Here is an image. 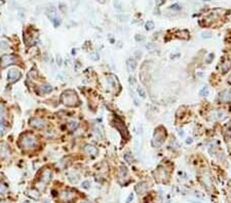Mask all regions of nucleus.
<instances>
[{
    "label": "nucleus",
    "mask_w": 231,
    "mask_h": 203,
    "mask_svg": "<svg viewBox=\"0 0 231 203\" xmlns=\"http://www.w3.org/2000/svg\"><path fill=\"white\" fill-rule=\"evenodd\" d=\"M145 28H146L147 31H151L155 28V25H154V23L152 21H148L146 24H145Z\"/></svg>",
    "instance_id": "22"
},
{
    "label": "nucleus",
    "mask_w": 231,
    "mask_h": 203,
    "mask_svg": "<svg viewBox=\"0 0 231 203\" xmlns=\"http://www.w3.org/2000/svg\"><path fill=\"white\" fill-rule=\"evenodd\" d=\"M148 190V184L147 183H139L136 186V191L139 194H143Z\"/></svg>",
    "instance_id": "16"
},
{
    "label": "nucleus",
    "mask_w": 231,
    "mask_h": 203,
    "mask_svg": "<svg viewBox=\"0 0 231 203\" xmlns=\"http://www.w3.org/2000/svg\"><path fill=\"white\" fill-rule=\"evenodd\" d=\"M201 35H202V37H203V38H211V33H208V32L205 33V32H203L202 34H201Z\"/></svg>",
    "instance_id": "35"
},
{
    "label": "nucleus",
    "mask_w": 231,
    "mask_h": 203,
    "mask_svg": "<svg viewBox=\"0 0 231 203\" xmlns=\"http://www.w3.org/2000/svg\"><path fill=\"white\" fill-rule=\"evenodd\" d=\"M67 177H68V180L70 181L71 183H77L78 180H79V177L76 174H73V173H72V174H71V173H68Z\"/></svg>",
    "instance_id": "21"
},
{
    "label": "nucleus",
    "mask_w": 231,
    "mask_h": 203,
    "mask_svg": "<svg viewBox=\"0 0 231 203\" xmlns=\"http://www.w3.org/2000/svg\"><path fill=\"white\" fill-rule=\"evenodd\" d=\"M219 98L223 103H228L231 100V89H225L221 91L219 94Z\"/></svg>",
    "instance_id": "11"
},
{
    "label": "nucleus",
    "mask_w": 231,
    "mask_h": 203,
    "mask_svg": "<svg viewBox=\"0 0 231 203\" xmlns=\"http://www.w3.org/2000/svg\"><path fill=\"white\" fill-rule=\"evenodd\" d=\"M135 39L137 40V41H143V40H144V37H143L142 35H136Z\"/></svg>",
    "instance_id": "32"
},
{
    "label": "nucleus",
    "mask_w": 231,
    "mask_h": 203,
    "mask_svg": "<svg viewBox=\"0 0 231 203\" xmlns=\"http://www.w3.org/2000/svg\"><path fill=\"white\" fill-rule=\"evenodd\" d=\"M52 179V171L50 168L45 167L41 170L40 173V182H42L44 185H46L47 183H50Z\"/></svg>",
    "instance_id": "7"
},
{
    "label": "nucleus",
    "mask_w": 231,
    "mask_h": 203,
    "mask_svg": "<svg viewBox=\"0 0 231 203\" xmlns=\"http://www.w3.org/2000/svg\"><path fill=\"white\" fill-rule=\"evenodd\" d=\"M192 142H193V140H192V138H188L186 140V144L187 145H190V144H192Z\"/></svg>",
    "instance_id": "37"
},
{
    "label": "nucleus",
    "mask_w": 231,
    "mask_h": 203,
    "mask_svg": "<svg viewBox=\"0 0 231 203\" xmlns=\"http://www.w3.org/2000/svg\"><path fill=\"white\" fill-rule=\"evenodd\" d=\"M163 2H164V0H156V4H157L158 6H160Z\"/></svg>",
    "instance_id": "39"
},
{
    "label": "nucleus",
    "mask_w": 231,
    "mask_h": 203,
    "mask_svg": "<svg viewBox=\"0 0 231 203\" xmlns=\"http://www.w3.org/2000/svg\"><path fill=\"white\" fill-rule=\"evenodd\" d=\"M62 103L67 107H76L79 105V98L74 90H66L62 94Z\"/></svg>",
    "instance_id": "2"
},
{
    "label": "nucleus",
    "mask_w": 231,
    "mask_h": 203,
    "mask_svg": "<svg viewBox=\"0 0 231 203\" xmlns=\"http://www.w3.org/2000/svg\"><path fill=\"white\" fill-rule=\"evenodd\" d=\"M171 8H172V10H179L180 8H181V6H180V5H179V3H175V4H173L172 6H171Z\"/></svg>",
    "instance_id": "30"
},
{
    "label": "nucleus",
    "mask_w": 231,
    "mask_h": 203,
    "mask_svg": "<svg viewBox=\"0 0 231 203\" xmlns=\"http://www.w3.org/2000/svg\"><path fill=\"white\" fill-rule=\"evenodd\" d=\"M26 194L30 198L35 199V200H38V199L40 198V193L38 191H36V190H28Z\"/></svg>",
    "instance_id": "18"
},
{
    "label": "nucleus",
    "mask_w": 231,
    "mask_h": 203,
    "mask_svg": "<svg viewBox=\"0 0 231 203\" xmlns=\"http://www.w3.org/2000/svg\"><path fill=\"white\" fill-rule=\"evenodd\" d=\"M57 60H58V64H59V66H61V65H62V61H61V56H58V58H57Z\"/></svg>",
    "instance_id": "41"
},
{
    "label": "nucleus",
    "mask_w": 231,
    "mask_h": 203,
    "mask_svg": "<svg viewBox=\"0 0 231 203\" xmlns=\"http://www.w3.org/2000/svg\"><path fill=\"white\" fill-rule=\"evenodd\" d=\"M165 139V130L162 127H159L158 129H156L155 132L153 135V145L155 147H159V146L162 144V142Z\"/></svg>",
    "instance_id": "4"
},
{
    "label": "nucleus",
    "mask_w": 231,
    "mask_h": 203,
    "mask_svg": "<svg viewBox=\"0 0 231 203\" xmlns=\"http://www.w3.org/2000/svg\"><path fill=\"white\" fill-rule=\"evenodd\" d=\"M22 76V73L20 72V70L14 68V69H10L7 73V82H10V83H14L16 82L17 80H19Z\"/></svg>",
    "instance_id": "6"
},
{
    "label": "nucleus",
    "mask_w": 231,
    "mask_h": 203,
    "mask_svg": "<svg viewBox=\"0 0 231 203\" xmlns=\"http://www.w3.org/2000/svg\"><path fill=\"white\" fill-rule=\"evenodd\" d=\"M4 112H5L4 107H3L2 105H0V116L2 117V116H3V114H4Z\"/></svg>",
    "instance_id": "34"
},
{
    "label": "nucleus",
    "mask_w": 231,
    "mask_h": 203,
    "mask_svg": "<svg viewBox=\"0 0 231 203\" xmlns=\"http://www.w3.org/2000/svg\"><path fill=\"white\" fill-rule=\"evenodd\" d=\"M209 94V88L207 86H205L200 91H199V96H207Z\"/></svg>",
    "instance_id": "25"
},
{
    "label": "nucleus",
    "mask_w": 231,
    "mask_h": 203,
    "mask_svg": "<svg viewBox=\"0 0 231 203\" xmlns=\"http://www.w3.org/2000/svg\"><path fill=\"white\" fill-rule=\"evenodd\" d=\"M123 158L125 159V161H127V162H132V153H130V152H125L124 155H123Z\"/></svg>",
    "instance_id": "24"
},
{
    "label": "nucleus",
    "mask_w": 231,
    "mask_h": 203,
    "mask_svg": "<svg viewBox=\"0 0 231 203\" xmlns=\"http://www.w3.org/2000/svg\"><path fill=\"white\" fill-rule=\"evenodd\" d=\"M128 81H130V85H135V84H136V80H135V78L132 77V76H130V79H128Z\"/></svg>",
    "instance_id": "33"
},
{
    "label": "nucleus",
    "mask_w": 231,
    "mask_h": 203,
    "mask_svg": "<svg viewBox=\"0 0 231 203\" xmlns=\"http://www.w3.org/2000/svg\"><path fill=\"white\" fill-rule=\"evenodd\" d=\"M126 64H127V67H128V69L132 71H135L136 70V68H137V62L135 61V58H128L126 61Z\"/></svg>",
    "instance_id": "19"
},
{
    "label": "nucleus",
    "mask_w": 231,
    "mask_h": 203,
    "mask_svg": "<svg viewBox=\"0 0 231 203\" xmlns=\"http://www.w3.org/2000/svg\"><path fill=\"white\" fill-rule=\"evenodd\" d=\"M84 153L85 154H87L88 156L90 157H94L96 155L98 154V149L94 146L92 145H85L84 146Z\"/></svg>",
    "instance_id": "13"
},
{
    "label": "nucleus",
    "mask_w": 231,
    "mask_h": 203,
    "mask_svg": "<svg viewBox=\"0 0 231 203\" xmlns=\"http://www.w3.org/2000/svg\"><path fill=\"white\" fill-rule=\"evenodd\" d=\"M214 58V54H211L210 56H209V58H208V63H211L212 62V58Z\"/></svg>",
    "instance_id": "40"
},
{
    "label": "nucleus",
    "mask_w": 231,
    "mask_h": 203,
    "mask_svg": "<svg viewBox=\"0 0 231 203\" xmlns=\"http://www.w3.org/2000/svg\"><path fill=\"white\" fill-rule=\"evenodd\" d=\"M78 127V121L77 120H71V121L68 122V128L70 129L71 131L75 130Z\"/></svg>",
    "instance_id": "20"
},
{
    "label": "nucleus",
    "mask_w": 231,
    "mask_h": 203,
    "mask_svg": "<svg viewBox=\"0 0 231 203\" xmlns=\"http://www.w3.org/2000/svg\"><path fill=\"white\" fill-rule=\"evenodd\" d=\"M19 145L25 151H32L35 150L39 146V142L36 135L33 133H24L19 140Z\"/></svg>",
    "instance_id": "1"
},
{
    "label": "nucleus",
    "mask_w": 231,
    "mask_h": 203,
    "mask_svg": "<svg viewBox=\"0 0 231 203\" xmlns=\"http://www.w3.org/2000/svg\"><path fill=\"white\" fill-rule=\"evenodd\" d=\"M132 198H134V194H130V196H128V198H127V200H126V203H130V201L132 200Z\"/></svg>",
    "instance_id": "36"
},
{
    "label": "nucleus",
    "mask_w": 231,
    "mask_h": 203,
    "mask_svg": "<svg viewBox=\"0 0 231 203\" xmlns=\"http://www.w3.org/2000/svg\"><path fill=\"white\" fill-rule=\"evenodd\" d=\"M153 47H154V46H153V45H151V43H150V44H149V45H146V48H147V49H152V48H153Z\"/></svg>",
    "instance_id": "42"
},
{
    "label": "nucleus",
    "mask_w": 231,
    "mask_h": 203,
    "mask_svg": "<svg viewBox=\"0 0 231 203\" xmlns=\"http://www.w3.org/2000/svg\"><path fill=\"white\" fill-rule=\"evenodd\" d=\"M97 1L99 3H105V1H106V0H97Z\"/></svg>",
    "instance_id": "44"
},
{
    "label": "nucleus",
    "mask_w": 231,
    "mask_h": 203,
    "mask_svg": "<svg viewBox=\"0 0 231 203\" xmlns=\"http://www.w3.org/2000/svg\"><path fill=\"white\" fill-rule=\"evenodd\" d=\"M52 91V86L50 84H41L38 86V94H50Z\"/></svg>",
    "instance_id": "12"
},
{
    "label": "nucleus",
    "mask_w": 231,
    "mask_h": 203,
    "mask_svg": "<svg viewBox=\"0 0 231 203\" xmlns=\"http://www.w3.org/2000/svg\"><path fill=\"white\" fill-rule=\"evenodd\" d=\"M10 155V147H8L5 143L0 144V156L2 157V158H7Z\"/></svg>",
    "instance_id": "14"
},
{
    "label": "nucleus",
    "mask_w": 231,
    "mask_h": 203,
    "mask_svg": "<svg viewBox=\"0 0 231 203\" xmlns=\"http://www.w3.org/2000/svg\"><path fill=\"white\" fill-rule=\"evenodd\" d=\"M0 48L4 49V50L8 48V44H7V42L6 41H1V42H0Z\"/></svg>",
    "instance_id": "29"
},
{
    "label": "nucleus",
    "mask_w": 231,
    "mask_h": 203,
    "mask_svg": "<svg viewBox=\"0 0 231 203\" xmlns=\"http://www.w3.org/2000/svg\"><path fill=\"white\" fill-rule=\"evenodd\" d=\"M107 82H108L112 87H114V88H115V87H118V85H119L117 78H116L115 76H113V75H110V76L107 77Z\"/></svg>",
    "instance_id": "17"
},
{
    "label": "nucleus",
    "mask_w": 231,
    "mask_h": 203,
    "mask_svg": "<svg viewBox=\"0 0 231 203\" xmlns=\"http://www.w3.org/2000/svg\"><path fill=\"white\" fill-rule=\"evenodd\" d=\"M81 186H82V188H84V189H88V188L90 187V184L88 182H84L81 184Z\"/></svg>",
    "instance_id": "31"
},
{
    "label": "nucleus",
    "mask_w": 231,
    "mask_h": 203,
    "mask_svg": "<svg viewBox=\"0 0 231 203\" xmlns=\"http://www.w3.org/2000/svg\"><path fill=\"white\" fill-rule=\"evenodd\" d=\"M30 126L36 129H43L46 126V121L42 118H31L29 121Z\"/></svg>",
    "instance_id": "8"
},
{
    "label": "nucleus",
    "mask_w": 231,
    "mask_h": 203,
    "mask_svg": "<svg viewBox=\"0 0 231 203\" xmlns=\"http://www.w3.org/2000/svg\"><path fill=\"white\" fill-rule=\"evenodd\" d=\"M155 179L158 182H164L168 180V172L164 168H158L157 171H155Z\"/></svg>",
    "instance_id": "10"
},
{
    "label": "nucleus",
    "mask_w": 231,
    "mask_h": 203,
    "mask_svg": "<svg viewBox=\"0 0 231 203\" xmlns=\"http://www.w3.org/2000/svg\"><path fill=\"white\" fill-rule=\"evenodd\" d=\"M203 183H205V185L207 186V187H210L211 185H212V181H211V177L209 174H207V175H203Z\"/></svg>",
    "instance_id": "23"
},
{
    "label": "nucleus",
    "mask_w": 231,
    "mask_h": 203,
    "mask_svg": "<svg viewBox=\"0 0 231 203\" xmlns=\"http://www.w3.org/2000/svg\"><path fill=\"white\" fill-rule=\"evenodd\" d=\"M127 177V168L125 166H120L119 168V172H118V180L119 182H124Z\"/></svg>",
    "instance_id": "15"
},
{
    "label": "nucleus",
    "mask_w": 231,
    "mask_h": 203,
    "mask_svg": "<svg viewBox=\"0 0 231 203\" xmlns=\"http://www.w3.org/2000/svg\"><path fill=\"white\" fill-rule=\"evenodd\" d=\"M7 191V187L3 183H0V194H5Z\"/></svg>",
    "instance_id": "28"
},
{
    "label": "nucleus",
    "mask_w": 231,
    "mask_h": 203,
    "mask_svg": "<svg viewBox=\"0 0 231 203\" xmlns=\"http://www.w3.org/2000/svg\"><path fill=\"white\" fill-rule=\"evenodd\" d=\"M178 131H179V133H180V135H181V136H183V133H184V131L182 130V129H178Z\"/></svg>",
    "instance_id": "43"
},
{
    "label": "nucleus",
    "mask_w": 231,
    "mask_h": 203,
    "mask_svg": "<svg viewBox=\"0 0 231 203\" xmlns=\"http://www.w3.org/2000/svg\"><path fill=\"white\" fill-rule=\"evenodd\" d=\"M81 203H90V201H87V200H83Z\"/></svg>",
    "instance_id": "45"
},
{
    "label": "nucleus",
    "mask_w": 231,
    "mask_h": 203,
    "mask_svg": "<svg viewBox=\"0 0 231 203\" xmlns=\"http://www.w3.org/2000/svg\"><path fill=\"white\" fill-rule=\"evenodd\" d=\"M76 194L75 191H71V190H65V191L61 192L59 195V198L61 201H65V202H70L75 198Z\"/></svg>",
    "instance_id": "5"
},
{
    "label": "nucleus",
    "mask_w": 231,
    "mask_h": 203,
    "mask_svg": "<svg viewBox=\"0 0 231 203\" xmlns=\"http://www.w3.org/2000/svg\"><path fill=\"white\" fill-rule=\"evenodd\" d=\"M137 91H138V94H139L140 96H142V98H145V96H146V92H145V90L142 88L141 86H138Z\"/></svg>",
    "instance_id": "26"
},
{
    "label": "nucleus",
    "mask_w": 231,
    "mask_h": 203,
    "mask_svg": "<svg viewBox=\"0 0 231 203\" xmlns=\"http://www.w3.org/2000/svg\"><path fill=\"white\" fill-rule=\"evenodd\" d=\"M3 131H4V121H3V118L0 116V135L2 134Z\"/></svg>",
    "instance_id": "27"
},
{
    "label": "nucleus",
    "mask_w": 231,
    "mask_h": 203,
    "mask_svg": "<svg viewBox=\"0 0 231 203\" xmlns=\"http://www.w3.org/2000/svg\"><path fill=\"white\" fill-rule=\"evenodd\" d=\"M114 125H115L116 128L119 130V132L121 133V135H122V136H124L125 139L128 138V131H127V129H126V127H125L124 123H123L120 119H115V120H114Z\"/></svg>",
    "instance_id": "9"
},
{
    "label": "nucleus",
    "mask_w": 231,
    "mask_h": 203,
    "mask_svg": "<svg viewBox=\"0 0 231 203\" xmlns=\"http://www.w3.org/2000/svg\"><path fill=\"white\" fill-rule=\"evenodd\" d=\"M114 6H115L117 10H121V5H120V3H119V2L114 3Z\"/></svg>",
    "instance_id": "38"
},
{
    "label": "nucleus",
    "mask_w": 231,
    "mask_h": 203,
    "mask_svg": "<svg viewBox=\"0 0 231 203\" xmlns=\"http://www.w3.org/2000/svg\"><path fill=\"white\" fill-rule=\"evenodd\" d=\"M18 62V58L14 54H4L0 58V67L4 69L10 65H14Z\"/></svg>",
    "instance_id": "3"
}]
</instances>
